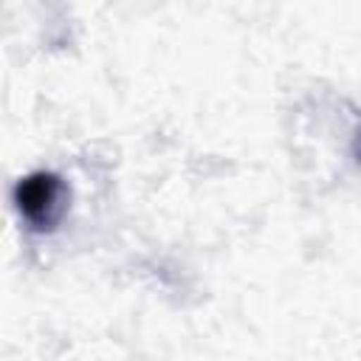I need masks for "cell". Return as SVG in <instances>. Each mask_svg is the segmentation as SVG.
<instances>
[{
  "label": "cell",
  "instance_id": "cell-1",
  "mask_svg": "<svg viewBox=\"0 0 361 361\" xmlns=\"http://www.w3.org/2000/svg\"><path fill=\"white\" fill-rule=\"evenodd\" d=\"M68 200H71V192L65 180L48 169H37L20 178L14 186V206L20 217L31 231H39V234L54 231L62 223L68 212Z\"/></svg>",
  "mask_w": 361,
  "mask_h": 361
},
{
  "label": "cell",
  "instance_id": "cell-2",
  "mask_svg": "<svg viewBox=\"0 0 361 361\" xmlns=\"http://www.w3.org/2000/svg\"><path fill=\"white\" fill-rule=\"evenodd\" d=\"M353 149H355V155H358V161H361V130H358V135H355V147H353Z\"/></svg>",
  "mask_w": 361,
  "mask_h": 361
}]
</instances>
